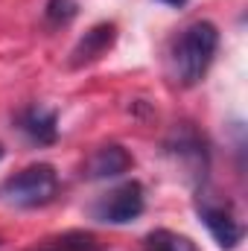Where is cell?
<instances>
[{"instance_id":"cell-5","label":"cell","mask_w":248,"mask_h":251,"mask_svg":"<svg viewBox=\"0 0 248 251\" xmlns=\"http://www.w3.org/2000/svg\"><path fill=\"white\" fill-rule=\"evenodd\" d=\"M117 41V26L102 21V24H94L79 41L76 47L70 50V67H85V64H94L97 59H102Z\"/></svg>"},{"instance_id":"cell-6","label":"cell","mask_w":248,"mask_h":251,"mask_svg":"<svg viewBox=\"0 0 248 251\" xmlns=\"http://www.w3.org/2000/svg\"><path fill=\"white\" fill-rule=\"evenodd\" d=\"M131 167V155L125 152L120 143H105L99 146L88 164H85V178H94V181H102V178H117L123 176L125 170Z\"/></svg>"},{"instance_id":"cell-2","label":"cell","mask_w":248,"mask_h":251,"mask_svg":"<svg viewBox=\"0 0 248 251\" xmlns=\"http://www.w3.org/2000/svg\"><path fill=\"white\" fill-rule=\"evenodd\" d=\"M59 193V176L50 164H29L0 184V201L15 207H41Z\"/></svg>"},{"instance_id":"cell-3","label":"cell","mask_w":248,"mask_h":251,"mask_svg":"<svg viewBox=\"0 0 248 251\" xmlns=\"http://www.w3.org/2000/svg\"><path fill=\"white\" fill-rule=\"evenodd\" d=\"M146 207V196H143V184L140 181H125L111 193H105L91 210L94 219L105 222V225H128L134 222Z\"/></svg>"},{"instance_id":"cell-9","label":"cell","mask_w":248,"mask_h":251,"mask_svg":"<svg viewBox=\"0 0 248 251\" xmlns=\"http://www.w3.org/2000/svg\"><path fill=\"white\" fill-rule=\"evenodd\" d=\"M143 251H196V246H193V240L184 237V234H175V231H164V228H158V231L146 234V240H143Z\"/></svg>"},{"instance_id":"cell-4","label":"cell","mask_w":248,"mask_h":251,"mask_svg":"<svg viewBox=\"0 0 248 251\" xmlns=\"http://www.w3.org/2000/svg\"><path fill=\"white\" fill-rule=\"evenodd\" d=\"M196 210H198L201 222L207 225V231H210V237L216 240L219 249L231 251L243 243V225L237 222V216H234V210H231L228 201H219L213 196H201L198 193Z\"/></svg>"},{"instance_id":"cell-1","label":"cell","mask_w":248,"mask_h":251,"mask_svg":"<svg viewBox=\"0 0 248 251\" xmlns=\"http://www.w3.org/2000/svg\"><path fill=\"white\" fill-rule=\"evenodd\" d=\"M216 47H219V29L210 21H196L181 32V38L173 47V67L184 88H193L204 79L207 67L213 64Z\"/></svg>"},{"instance_id":"cell-10","label":"cell","mask_w":248,"mask_h":251,"mask_svg":"<svg viewBox=\"0 0 248 251\" xmlns=\"http://www.w3.org/2000/svg\"><path fill=\"white\" fill-rule=\"evenodd\" d=\"M44 15H47V21H50L53 26L67 24V21L76 15V3H73V0H47V9H44Z\"/></svg>"},{"instance_id":"cell-7","label":"cell","mask_w":248,"mask_h":251,"mask_svg":"<svg viewBox=\"0 0 248 251\" xmlns=\"http://www.w3.org/2000/svg\"><path fill=\"white\" fill-rule=\"evenodd\" d=\"M56 123H59L56 111L41 108V105H32V108H26V111L21 114V128H24L35 143H41V146H47V143L56 140V134H59Z\"/></svg>"},{"instance_id":"cell-11","label":"cell","mask_w":248,"mask_h":251,"mask_svg":"<svg viewBox=\"0 0 248 251\" xmlns=\"http://www.w3.org/2000/svg\"><path fill=\"white\" fill-rule=\"evenodd\" d=\"M161 3H167V6H173V9H181V6H187V0H161Z\"/></svg>"},{"instance_id":"cell-12","label":"cell","mask_w":248,"mask_h":251,"mask_svg":"<svg viewBox=\"0 0 248 251\" xmlns=\"http://www.w3.org/2000/svg\"><path fill=\"white\" fill-rule=\"evenodd\" d=\"M0 158H3V146H0Z\"/></svg>"},{"instance_id":"cell-8","label":"cell","mask_w":248,"mask_h":251,"mask_svg":"<svg viewBox=\"0 0 248 251\" xmlns=\"http://www.w3.org/2000/svg\"><path fill=\"white\" fill-rule=\"evenodd\" d=\"M29 251H99V240L91 231H64L35 243Z\"/></svg>"}]
</instances>
